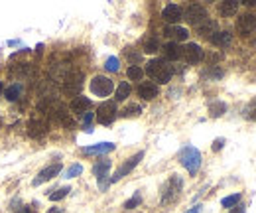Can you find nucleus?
Returning a JSON list of instances; mask_svg holds the SVG:
<instances>
[{
    "instance_id": "obj_20",
    "label": "nucleus",
    "mask_w": 256,
    "mask_h": 213,
    "mask_svg": "<svg viewBox=\"0 0 256 213\" xmlns=\"http://www.w3.org/2000/svg\"><path fill=\"white\" fill-rule=\"evenodd\" d=\"M162 52H164V59H168V61H177L181 57V48L175 42H168L162 48Z\"/></svg>"
},
{
    "instance_id": "obj_6",
    "label": "nucleus",
    "mask_w": 256,
    "mask_h": 213,
    "mask_svg": "<svg viewBox=\"0 0 256 213\" xmlns=\"http://www.w3.org/2000/svg\"><path fill=\"white\" fill-rule=\"evenodd\" d=\"M116 116H118V108H116V103H114V101H104V103H101L99 108H97V122L102 124V126L112 124Z\"/></svg>"
},
{
    "instance_id": "obj_29",
    "label": "nucleus",
    "mask_w": 256,
    "mask_h": 213,
    "mask_svg": "<svg viewBox=\"0 0 256 213\" xmlns=\"http://www.w3.org/2000/svg\"><path fill=\"white\" fill-rule=\"evenodd\" d=\"M243 116L249 118V120H256V97L251 103H247V106L243 108Z\"/></svg>"
},
{
    "instance_id": "obj_36",
    "label": "nucleus",
    "mask_w": 256,
    "mask_h": 213,
    "mask_svg": "<svg viewBox=\"0 0 256 213\" xmlns=\"http://www.w3.org/2000/svg\"><path fill=\"white\" fill-rule=\"evenodd\" d=\"M91 120H93V112H85V114H83V126H85L87 132L93 130V128H91Z\"/></svg>"
},
{
    "instance_id": "obj_4",
    "label": "nucleus",
    "mask_w": 256,
    "mask_h": 213,
    "mask_svg": "<svg viewBox=\"0 0 256 213\" xmlns=\"http://www.w3.org/2000/svg\"><path fill=\"white\" fill-rule=\"evenodd\" d=\"M63 93L69 97H79V91L83 89V73L79 71H69L63 77Z\"/></svg>"
},
{
    "instance_id": "obj_39",
    "label": "nucleus",
    "mask_w": 256,
    "mask_h": 213,
    "mask_svg": "<svg viewBox=\"0 0 256 213\" xmlns=\"http://www.w3.org/2000/svg\"><path fill=\"white\" fill-rule=\"evenodd\" d=\"M201 210H203L201 206H193V208H191L189 212H185V213H201Z\"/></svg>"
},
{
    "instance_id": "obj_43",
    "label": "nucleus",
    "mask_w": 256,
    "mask_h": 213,
    "mask_svg": "<svg viewBox=\"0 0 256 213\" xmlns=\"http://www.w3.org/2000/svg\"><path fill=\"white\" fill-rule=\"evenodd\" d=\"M0 122H2V118H0Z\"/></svg>"
},
{
    "instance_id": "obj_10",
    "label": "nucleus",
    "mask_w": 256,
    "mask_h": 213,
    "mask_svg": "<svg viewBox=\"0 0 256 213\" xmlns=\"http://www.w3.org/2000/svg\"><path fill=\"white\" fill-rule=\"evenodd\" d=\"M181 57L185 59V63L195 65L203 59V50H201L199 44H187L185 48H181Z\"/></svg>"
},
{
    "instance_id": "obj_21",
    "label": "nucleus",
    "mask_w": 256,
    "mask_h": 213,
    "mask_svg": "<svg viewBox=\"0 0 256 213\" xmlns=\"http://www.w3.org/2000/svg\"><path fill=\"white\" fill-rule=\"evenodd\" d=\"M197 32H199V36H205V38H211V36H215L219 30H217V22L215 20H211V18H207L203 24H199L197 26Z\"/></svg>"
},
{
    "instance_id": "obj_9",
    "label": "nucleus",
    "mask_w": 256,
    "mask_h": 213,
    "mask_svg": "<svg viewBox=\"0 0 256 213\" xmlns=\"http://www.w3.org/2000/svg\"><path fill=\"white\" fill-rule=\"evenodd\" d=\"M59 172H61V162H53V164L46 166L44 170H40V172H38V176L32 180V186H42V184L50 182L51 178H55Z\"/></svg>"
},
{
    "instance_id": "obj_32",
    "label": "nucleus",
    "mask_w": 256,
    "mask_h": 213,
    "mask_svg": "<svg viewBox=\"0 0 256 213\" xmlns=\"http://www.w3.org/2000/svg\"><path fill=\"white\" fill-rule=\"evenodd\" d=\"M104 69H106V71H110V73H116V71L120 69V61H118V57L110 55V57L104 61Z\"/></svg>"
},
{
    "instance_id": "obj_22",
    "label": "nucleus",
    "mask_w": 256,
    "mask_h": 213,
    "mask_svg": "<svg viewBox=\"0 0 256 213\" xmlns=\"http://www.w3.org/2000/svg\"><path fill=\"white\" fill-rule=\"evenodd\" d=\"M110 166H112V162H110L108 158L99 160V162L93 166V174L97 176V180H102V178H106V176H108V170H110Z\"/></svg>"
},
{
    "instance_id": "obj_28",
    "label": "nucleus",
    "mask_w": 256,
    "mask_h": 213,
    "mask_svg": "<svg viewBox=\"0 0 256 213\" xmlns=\"http://www.w3.org/2000/svg\"><path fill=\"white\" fill-rule=\"evenodd\" d=\"M81 174H83V166H81V164H73V166H69V168L63 172V178L71 180V178H77V176H81Z\"/></svg>"
},
{
    "instance_id": "obj_16",
    "label": "nucleus",
    "mask_w": 256,
    "mask_h": 213,
    "mask_svg": "<svg viewBox=\"0 0 256 213\" xmlns=\"http://www.w3.org/2000/svg\"><path fill=\"white\" fill-rule=\"evenodd\" d=\"M164 34H166L168 38L175 40V44L189 38V32H187L185 28H181V26H166V28H164Z\"/></svg>"
},
{
    "instance_id": "obj_3",
    "label": "nucleus",
    "mask_w": 256,
    "mask_h": 213,
    "mask_svg": "<svg viewBox=\"0 0 256 213\" xmlns=\"http://www.w3.org/2000/svg\"><path fill=\"white\" fill-rule=\"evenodd\" d=\"M181 190H183V180H181L177 174L170 176V180L166 182L164 192H162V206H168V204L175 202V200L179 198Z\"/></svg>"
},
{
    "instance_id": "obj_24",
    "label": "nucleus",
    "mask_w": 256,
    "mask_h": 213,
    "mask_svg": "<svg viewBox=\"0 0 256 213\" xmlns=\"http://www.w3.org/2000/svg\"><path fill=\"white\" fill-rule=\"evenodd\" d=\"M227 112V103L225 101H213L211 105H209V114H211V118H219V116H223Z\"/></svg>"
},
{
    "instance_id": "obj_40",
    "label": "nucleus",
    "mask_w": 256,
    "mask_h": 213,
    "mask_svg": "<svg viewBox=\"0 0 256 213\" xmlns=\"http://www.w3.org/2000/svg\"><path fill=\"white\" fill-rule=\"evenodd\" d=\"M20 213H36V212H34V208H30V206H24V208L20 210Z\"/></svg>"
},
{
    "instance_id": "obj_23",
    "label": "nucleus",
    "mask_w": 256,
    "mask_h": 213,
    "mask_svg": "<svg viewBox=\"0 0 256 213\" xmlns=\"http://www.w3.org/2000/svg\"><path fill=\"white\" fill-rule=\"evenodd\" d=\"M22 93H24V87H22L20 83H14V85H10L8 89H4V97H6L10 103L18 101V99L22 97Z\"/></svg>"
},
{
    "instance_id": "obj_34",
    "label": "nucleus",
    "mask_w": 256,
    "mask_h": 213,
    "mask_svg": "<svg viewBox=\"0 0 256 213\" xmlns=\"http://www.w3.org/2000/svg\"><path fill=\"white\" fill-rule=\"evenodd\" d=\"M142 48H144V52L146 53H156L158 50H160V42H158L156 38H146Z\"/></svg>"
},
{
    "instance_id": "obj_19",
    "label": "nucleus",
    "mask_w": 256,
    "mask_h": 213,
    "mask_svg": "<svg viewBox=\"0 0 256 213\" xmlns=\"http://www.w3.org/2000/svg\"><path fill=\"white\" fill-rule=\"evenodd\" d=\"M209 40H211V44L217 46V48H229V46L233 44V34H231V32H217V34L211 36Z\"/></svg>"
},
{
    "instance_id": "obj_8",
    "label": "nucleus",
    "mask_w": 256,
    "mask_h": 213,
    "mask_svg": "<svg viewBox=\"0 0 256 213\" xmlns=\"http://www.w3.org/2000/svg\"><path fill=\"white\" fill-rule=\"evenodd\" d=\"M183 18H185L189 24H193V26H199V24H203V22L207 20V18H209V16H207V10H205L201 4L193 2V4H189V6L185 8V12H183Z\"/></svg>"
},
{
    "instance_id": "obj_1",
    "label": "nucleus",
    "mask_w": 256,
    "mask_h": 213,
    "mask_svg": "<svg viewBox=\"0 0 256 213\" xmlns=\"http://www.w3.org/2000/svg\"><path fill=\"white\" fill-rule=\"evenodd\" d=\"M146 73H148V77L152 79V83L156 81V85H158V83L166 85V83L171 81L173 69H171V65H168L166 59H150L148 65H146Z\"/></svg>"
},
{
    "instance_id": "obj_15",
    "label": "nucleus",
    "mask_w": 256,
    "mask_h": 213,
    "mask_svg": "<svg viewBox=\"0 0 256 213\" xmlns=\"http://www.w3.org/2000/svg\"><path fill=\"white\" fill-rule=\"evenodd\" d=\"M158 93H160V89H158V85L152 83V81H142V83L138 85V95H140L144 101H152V99H156Z\"/></svg>"
},
{
    "instance_id": "obj_42",
    "label": "nucleus",
    "mask_w": 256,
    "mask_h": 213,
    "mask_svg": "<svg viewBox=\"0 0 256 213\" xmlns=\"http://www.w3.org/2000/svg\"><path fill=\"white\" fill-rule=\"evenodd\" d=\"M2 93H4V87H2V83H0V95H2Z\"/></svg>"
},
{
    "instance_id": "obj_18",
    "label": "nucleus",
    "mask_w": 256,
    "mask_h": 213,
    "mask_svg": "<svg viewBox=\"0 0 256 213\" xmlns=\"http://www.w3.org/2000/svg\"><path fill=\"white\" fill-rule=\"evenodd\" d=\"M237 10H239V0H223V2H219V14L225 16V18L235 16Z\"/></svg>"
},
{
    "instance_id": "obj_25",
    "label": "nucleus",
    "mask_w": 256,
    "mask_h": 213,
    "mask_svg": "<svg viewBox=\"0 0 256 213\" xmlns=\"http://www.w3.org/2000/svg\"><path fill=\"white\" fill-rule=\"evenodd\" d=\"M130 85L126 83V81H122V83H118V87H116V91H114V99L116 101H126L128 97H130Z\"/></svg>"
},
{
    "instance_id": "obj_26",
    "label": "nucleus",
    "mask_w": 256,
    "mask_h": 213,
    "mask_svg": "<svg viewBox=\"0 0 256 213\" xmlns=\"http://www.w3.org/2000/svg\"><path fill=\"white\" fill-rule=\"evenodd\" d=\"M241 198H243V194H239V192H237V194H231V196H227V198L221 200V206L227 208V210H233L235 206H239Z\"/></svg>"
},
{
    "instance_id": "obj_17",
    "label": "nucleus",
    "mask_w": 256,
    "mask_h": 213,
    "mask_svg": "<svg viewBox=\"0 0 256 213\" xmlns=\"http://www.w3.org/2000/svg\"><path fill=\"white\" fill-rule=\"evenodd\" d=\"M89 108H91V99L89 97H83V95H79V97H75L73 101H71V110L75 112V114H85V112H89Z\"/></svg>"
},
{
    "instance_id": "obj_35",
    "label": "nucleus",
    "mask_w": 256,
    "mask_h": 213,
    "mask_svg": "<svg viewBox=\"0 0 256 213\" xmlns=\"http://www.w3.org/2000/svg\"><path fill=\"white\" fill-rule=\"evenodd\" d=\"M205 77H213V79H221V77H223V69H219V67H213V69H209V71H205Z\"/></svg>"
},
{
    "instance_id": "obj_5",
    "label": "nucleus",
    "mask_w": 256,
    "mask_h": 213,
    "mask_svg": "<svg viewBox=\"0 0 256 213\" xmlns=\"http://www.w3.org/2000/svg\"><path fill=\"white\" fill-rule=\"evenodd\" d=\"M89 87H91V93H93L95 97H108V95L114 91V83H112V79L106 77V75H95Z\"/></svg>"
},
{
    "instance_id": "obj_31",
    "label": "nucleus",
    "mask_w": 256,
    "mask_h": 213,
    "mask_svg": "<svg viewBox=\"0 0 256 213\" xmlns=\"http://www.w3.org/2000/svg\"><path fill=\"white\" fill-rule=\"evenodd\" d=\"M69 192H71V188H67V186H63V188H59V190H53L50 194V200L51 202H61L63 198H67Z\"/></svg>"
},
{
    "instance_id": "obj_30",
    "label": "nucleus",
    "mask_w": 256,
    "mask_h": 213,
    "mask_svg": "<svg viewBox=\"0 0 256 213\" xmlns=\"http://www.w3.org/2000/svg\"><path fill=\"white\" fill-rule=\"evenodd\" d=\"M142 112V106L140 105H128L122 108V112H120V116H124V118H130V116H138Z\"/></svg>"
},
{
    "instance_id": "obj_37",
    "label": "nucleus",
    "mask_w": 256,
    "mask_h": 213,
    "mask_svg": "<svg viewBox=\"0 0 256 213\" xmlns=\"http://www.w3.org/2000/svg\"><path fill=\"white\" fill-rule=\"evenodd\" d=\"M223 146H225V138H215L213 140V152H219V150H223Z\"/></svg>"
},
{
    "instance_id": "obj_7",
    "label": "nucleus",
    "mask_w": 256,
    "mask_h": 213,
    "mask_svg": "<svg viewBox=\"0 0 256 213\" xmlns=\"http://www.w3.org/2000/svg\"><path fill=\"white\" fill-rule=\"evenodd\" d=\"M142 158H144V152L140 150V152H136L134 156H130L128 160H124V162H122V166L116 170V174L110 178V184H114V182L122 180L124 176H128V174H130V172H132V170H134V168H136V166L142 162Z\"/></svg>"
},
{
    "instance_id": "obj_12",
    "label": "nucleus",
    "mask_w": 256,
    "mask_h": 213,
    "mask_svg": "<svg viewBox=\"0 0 256 213\" xmlns=\"http://www.w3.org/2000/svg\"><path fill=\"white\" fill-rule=\"evenodd\" d=\"M237 30L241 36H249L256 30V16L255 14H243L237 20Z\"/></svg>"
},
{
    "instance_id": "obj_2",
    "label": "nucleus",
    "mask_w": 256,
    "mask_h": 213,
    "mask_svg": "<svg viewBox=\"0 0 256 213\" xmlns=\"http://www.w3.org/2000/svg\"><path fill=\"white\" fill-rule=\"evenodd\" d=\"M179 164H181L191 176H195V174L199 172V168H201V152H199L195 146H191V144L183 146V148L179 150Z\"/></svg>"
},
{
    "instance_id": "obj_11",
    "label": "nucleus",
    "mask_w": 256,
    "mask_h": 213,
    "mask_svg": "<svg viewBox=\"0 0 256 213\" xmlns=\"http://www.w3.org/2000/svg\"><path fill=\"white\" fill-rule=\"evenodd\" d=\"M162 18L168 22V26H175L181 18H183V10L179 4H168L164 10H162Z\"/></svg>"
},
{
    "instance_id": "obj_13",
    "label": "nucleus",
    "mask_w": 256,
    "mask_h": 213,
    "mask_svg": "<svg viewBox=\"0 0 256 213\" xmlns=\"http://www.w3.org/2000/svg\"><path fill=\"white\" fill-rule=\"evenodd\" d=\"M48 122L44 120V118H32L30 122H28V134L32 136V138H42V136H46L48 134Z\"/></svg>"
},
{
    "instance_id": "obj_14",
    "label": "nucleus",
    "mask_w": 256,
    "mask_h": 213,
    "mask_svg": "<svg viewBox=\"0 0 256 213\" xmlns=\"http://www.w3.org/2000/svg\"><path fill=\"white\" fill-rule=\"evenodd\" d=\"M112 150H114L112 142H99V144H93V146H85L83 154H87V156H102V154H108Z\"/></svg>"
},
{
    "instance_id": "obj_27",
    "label": "nucleus",
    "mask_w": 256,
    "mask_h": 213,
    "mask_svg": "<svg viewBox=\"0 0 256 213\" xmlns=\"http://www.w3.org/2000/svg\"><path fill=\"white\" fill-rule=\"evenodd\" d=\"M126 75H128V79H130V81H142V77H144V69H142L140 65H130V67L126 69Z\"/></svg>"
},
{
    "instance_id": "obj_33",
    "label": "nucleus",
    "mask_w": 256,
    "mask_h": 213,
    "mask_svg": "<svg viewBox=\"0 0 256 213\" xmlns=\"http://www.w3.org/2000/svg\"><path fill=\"white\" fill-rule=\"evenodd\" d=\"M140 204H142V194H140V192H136L128 202H124V206H122V208H124V210H134V208H138Z\"/></svg>"
},
{
    "instance_id": "obj_41",
    "label": "nucleus",
    "mask_w": 256,
    "mask_h": 213,
    "mask_svg": "<svg viewBox=\"0 0 256 213\" xmlns=\"http://www.w3.org/2000/svg\"><path fill=\"white\" fill-rule=\"evenodd\" d=\"M48 213H65V212H63L61 208H51V210H50Z\"/></svg>"
},
{
    "instance_id": "obj_38",
    "label": "nucleus",
    "mask_w": 256,
    "mask_h": 213,
    "mask_svg": "<svg viewBox=\"0 0 256 213\" xmlns=\"http://www.w3.org/2000/svg\"><path fill=\"white\" fill-rule=\"evenodd\" d=\"M229 213H247V208L245 206H235Z\"/></svg>"
}]
</instances>
